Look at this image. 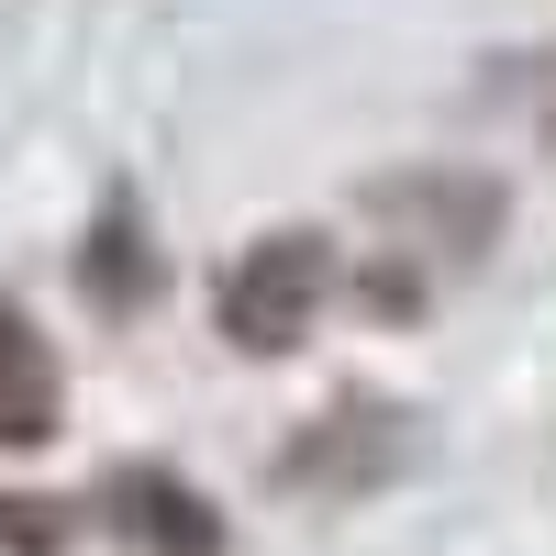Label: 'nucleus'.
<instances>
[{
	"label": "nucleus",
	"mask_w": 556,
	"mask_h": 556,
	"mask_svg": "<svg viewBox=\"0 0 556 556\" xmlns=\"http://www.w3.org/2000/svg\"><path fill=\"white\" fill-rule=\"evenodd\" d=\"M323 301H334V245H323L312 223H278V235H256L235 267H223L212 323H223L235 356H290L323 323Z\"/></svg>",
	"instance_id": "nucleus-1"
},
{
	"label": "nucleus",
	"mask_w": 556,
	"mask_h": 556,
	"mask_svg": "<svg viewBox=\"0 0 556 556\" xmlns=\"http://www.w3.org/2000/svg\"><path fill=\"white\" fill-rule=\"evenodd\" d=\"M56 545H67L56 501H0V556H56Z\"/></svg>",
	"instance_id": "nucleus-6"
},
{
	"label": "nucleus",
	"mask_w": 556,
	"mask_h": 556,
	"mask_svg": "<svg viewBox=\"0 0 556 556\" xmlns=\"http://www.w3.org/2000/svg\"><path fill=\"white\" fill-rule=\"evenodd\" d=\"M78 290L101 312H146L156 301V245H146V223H134L123 190L101 201V223H89V245H78Z\"/></svg>",
	"instance_id": "nucleus-5"
},
{
	"label": "nucleus",
	"mask_w": 556,
	"mask_h": 556,
	"mask_svg": "<svg viewBox=\"0 0 556 556\" xmlns=\"http://www.w3.org/2000/svg\"><path fill=\"white\" fill-rule=\"evenodd\" d=\"M56 424H67V367L23 301H0V456L56 445Z\"/></svg>",
	"instance_id": "nucleus-4"
},
{
	"label": "nucleus",
	"mask_w": 556,
	"mask_h": 556,
	"mask_svg": "<svg viewBox=\"0 0 556 556\" xmlns=\"http://www.w3.org/2000/svg\"><path fill=\"white\" fill-rule=\"evenodd\" d=\"M101 523L134 556H223V513L178 468H112L101 479Z\"/></svg>",
	"instance_id": "nucleus-3"
},
{
	"label": "nucleus",
	"mask_w": 556,
	"mask_h": 556,
	"mask_svg": "<svg viewBox=\"0 0 556 556\" xmlns=\"http://www.w3.org/2000/svg\"><path fill=\"white\" fill-rule=\"evenodd\" d=\"M412 456V412L390 401H345L334 424H312L290 456H278V490H323V501H356V490H379L390 468Z\"/></svg>",
	"instance_id": "nucleus-2"
},
{
	"label": "nucleus",
	"mask_w": 556,
	"mask_h": 556,
	"mask_svg": "<svg viewBox=\"0 0 556 556\" xmlns=\"http://www.w3.org/2000/svg\"><path fill=\"white\" fill-rule=\"evenodd\" d=\"M545 134H556V89H545Z\"/></svg>",
	"instance_id": "nucleus-7"
}]
</instances>
